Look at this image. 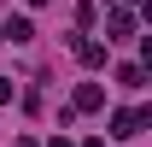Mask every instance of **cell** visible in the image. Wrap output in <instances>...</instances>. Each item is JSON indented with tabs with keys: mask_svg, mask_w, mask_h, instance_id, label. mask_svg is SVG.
Returning a JSON list of instances; mask_svg holds the SVG:
<instances>
[{
	"mask_svg": "<svg viewBox=\"0 0 152 147\" xmlns=\"http://www.w3.org/2000/svg\"><path fill=\"white\" fill-rule=\"evenodd\" d=\"M146 118H152V112H129V106L111 112V135H117V141H134V135L146 129Z\"/></svg>",
	"mask_w": 152,
	"mask_h": 147,
	"instance_id": "1",
	"label": "cell"
},
{
	"mask_svg": "<svg viewBox=\"0 0 152 147\" xmlns=\"http://www.w3.org/2000/svg\"><path fill=\"white\" fill-rule=\"evenodd\" d=\"M99 106H105V88H99V82H82L76 100H70V112H99Z\"/></svg>",
	"mask_w": 152,
	"mask_h": 147,
	"instance_id": "2",
	"label": "cell"
},
{
	"mask_svg": "<svg viewBox=\"0 0 152 147\" xmlns=\"http://www.w3.org/2000/svg\"><path fill=\"white\" fill-rule=\"evenodd\" d=\"M123 36H134V12H105V41H123Z\"/></svg>",
	"mask_w": 152,
	"mask_h": 147,
	"instance_id": "3",
	"label": "cell"
},
{
	"mask_svg": "<svg viewBox=\"0 0 152 147\" xmlns=\"http://www.w3.org/2000/svg\"><path fill=\"white\" fill-rule=\"evenodd\" d=\"M76 59H82L88 71H99V65H105V47H99V41H88V36H76Z\"/></svg>",
	"mask_w": 152,
	"mask_h": 147,
	"instance_id": "4",
	"label": "cell"
},
{
	"mask_svg": "<svg viewBox=\"0 0 152 147\" xmlns=\"http://www.w3.org/2000/svg\"><path fill=\"white\" fill-rule=\"evenodd\" d=\"M117 82H123V88H140V82H146V65H117Z\"/></svg>",
	"mask_w": 152,
	"mask_h": 147,
	"instance_id": "5",
	"label": "cell"
},
{
	"mask_svg": "<svg viewBox=\"0 0 152 147\" xmlns=\"http://www.w3.org/2000/svg\"><path fill=\"white\" fill-rule=\"evenodd\" d=\"M94 18H99V6H94V0H76V24L88 30V24H94Z\"/></svg>",
	"mask_w": 152,
	"mask_h": 147,
	"instance_id": "6",
	"label": "cell"
},
{
	"mask_svg": "<svg viewBox=\"0 0 152 147\" xmlns=\"http://www.w3.org/2000/svg\"><path fill=\"white\" fill-rule=\"evenodd\" d=\"M6 100H18V82H12V76H0V106H6Z\"/></svg>",
	"mask_w": 152,
	"mask_h": 147,
	"instance_id": "7",
	"label": "cell"
},
{
	"mask_svg": "<svg viewBox=\"0 0 152 147\" xmlns=\"http://www.w3.org/2000/svg\"><path fill=\"white\" fill-rule=\"evenodd\" d=\"M12 147H41V141H35V135H18V141H12Z\"/></svg>",
	"mask_w": 152,
	"mask_h": 147,
	"instance_id": "8",
	"label": "cell"
},
{
	"mask_svg": "<svg viewBox=\"0 0 152 147\" xmlns=\"http://www.w3.org/2000/svg\"><path fill=\"white\" fill-rule=\"evenodd\" d=\"M47 147H76V141H70V135H53V141H47Z\"/></svg>",
	"mask_w": 152,
	"mask_h": 147,
	"instance_id": "9",
	"label": "cell"
},
{
	"mask_svg": "<svg viewBox=\"0 0 152 147\" xmlns=\"http://www.w3.org/2000/svg\"><path fill=\"white\" fill-rule=\"evenodd\" d=\"M111 6H117V12H129V6H134V0H111Z\"/></svg>",
	"mask_w": 152,
	"mask_h": 147,
	"instance_id": "10",
	"label": "cell"
},
{
	"mask_svg": "<svg viewBox=\"0 0 152 147\" xmlns=\"http://www.w3.org/2000/svg\"><path fill=\"white\" fill-rule=\"evenodd\" d=\"M82 147H105V141H99V135H88V141H82Z\"/></svg>",
	"mask_w": 152,
	"mask_h": 147,
	"instance_id": "11",
	"label": "cell"
}]
</instances>
